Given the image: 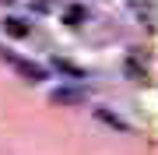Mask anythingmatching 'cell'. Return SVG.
<instances>
[{
    "label": "cell",
    "mask_w": 158,
    "mask_h": 155,
    "mask_svg": "<svg viewBox=\"0 0 158 155\" xmlns=\"http://www.w3.org/2000/svg\"><path fill=\"white\" fill-rule=\"evenodd\" d=\"M0 60H7V63L18 71V74H21L25 81H32V85H39V81L46 78V71L39 67V63H32V60L18 57V53H14V50H7V46H0Z\"/></svg>",
    "instance_id": "cell-1"
},
{
    "label": "cell",
    "mask_w": 158,
    "mask_h": 155,
    "mask_svg": "<svg viewBox=\"0 0 158 155\" xmlns=\"http://www.w3.org/2000/svg\"><path fill=\"white\" fill-rule=\"evenodd\" d=\"M53 4H60V0H32V7H35V11H49Z\"/></svg>",
    "instance_id": "cell-8"
},
{
    "label": "cell",
    "mask_w": 158,
    "mask_h": 155,
    "mask_svg": "<svg viewBox=\"0 0 158 155\" xmlns=\"http://www.w3.org/2000/svg\"><path fill=\"white\" fill-rule=\"evenodd\" d=\"M53 67H56V71H63V74H70V78H85V71H81V67H74V63H70V60H63V57H56V60H53Z\"/></svg>",
    "instance_id": "cell-5"
},
{
    "label": "cell",
    "mask_w": 158,
    "mask_h": 155,
    "mask_svg": "<svg viewBox=\"0 0 158 155\" xmlns=\"http://www.w3.org/2000/svg\"><path fill=\"white\" fill-rule=\"evenodd\" d=\"M95 116H98L102 123H109V127H116V131H123V134L130 131V123H127V120H119V116H116V113H109V109H95Z\"/></svg>",
    "instance_id": "cell-3"
},
{
    "label": "cell",
    "mask_w": 158,
    "mask_h": 155,
    "mask_svg": "<svg viewBox=\"0 0 158 155\" xmlns=\"http://www.w3.org/2000/svg\"><path fill=\"white\" fill-rule=\"evenodd\" d=\"M127 74L134 78V81H148V71L137 63V57H127Z\"/></svg>",
    "instance_id": "cell-6"
},
{
    "label": "cell",
    "mask_w": 158,
    "mask_h": 155,
    "mask_svg": "<svg viewBox=\"0 0 158 155\" xmlns=\"http://www.w3.org/2000/svg\"><path fill=\"white\" fill-rule=\"evenodd\" d=\"M4 28H7V35H14V39L28 35V25H25V21H18V18H4Z\"/></svg>",
    "instance_id": "cell-4"
},
{
    "label": "cell",
    "mask_w": 158,
    "mask_h": 155,
    "mask_svg": "<svg viewBox=\"0 0 158 155\" xmlns=\"http://www.w3.org/2000/svg\"><path fill=\"white\" fill-rule=\"evenodd\" d=\"M63 18H67V25H81V21L88 18V11H85L81 4H74V7H67V14H63Z\"/></svg>",
    "instance_id": "cell-7"
},
{
    "label": "cell",
    "mask_w": 158,
    "mask_h": 155,
    "mask_svg": "<svg viewBox=\"0 0 158 155\" xmlns=\"http://www.w3.org/2000/svg\"><path fill=\"white\" fill-rule=\"evenodd\" d=\"M49 99L56 106H81V102H85V92H81V88H56Z\"/></svg>",
    "instance_id": "cell-2"
}]
</instances>
